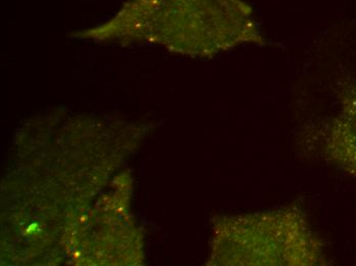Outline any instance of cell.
Listing matches in <instances>:
<instances>
[{
    "label": "cell",
    "instance_id": "obj_1",
    "mask_svg": "<svg viewBox=\"0 0 356 266\" xmlns=\"http://www.w3.org/2000/svg\"><path fill=\"white\" fill-rule=\"evenodd\" d=\"M221 261L250 266H314L325 263L323 245L295 207L225 220Z\"/></svg>",
    "mask_w": 356,
    "mask_h": 266
},
{
    "label": "cell",
    "instance_id": "obj_2",
    "mask_svg": "<svg viewBox=\"0 0 356 266\" xmlns=\"http://www.w3.org/2000/svg\"><path fill=\"white\" fill-rule=\"evenodd\" d=\"M153 13L162 38L184 53H211L264 42L244 0H153Z\"/></svg>",
    "mask_w": 356,
    "mask_h": 266
},
{
    "label": "cell",
    "instance_id": "obj_3",
    "mask_svg": "<svg viewBox=\"0 0 356 266\" xmlns=\"http://www.w3.org/2000/svg\"><path fill=\"white\" fill-rule=\"evenodd\" d=\"M318 142L327 161L356 176V78L343 92L337 114L318 133Z\"/></svg>",
    "mask_w": 356,
    "mask_h": 266
}]
</instances>
